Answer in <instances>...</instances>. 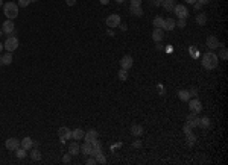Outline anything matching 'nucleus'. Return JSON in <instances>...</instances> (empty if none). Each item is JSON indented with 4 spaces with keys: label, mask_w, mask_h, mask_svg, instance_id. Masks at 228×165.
<instances>
[{
    "label": "nucleus",
    "mask_w": 228,
    "mask_h": 165,
    "mask_svg": "<svg viewBox=\"0 0 228 165\" xmlns=\"http://www.w3.org/2000/svg\"><path fill=\"white\" fill-rule=\"evenodd\" d=\"M186 2H187V3H195L196 0H186Z\"/></svg>",
    "instance_id": "obj_49"
},
{
    "label": "nucleus",
    "mask_w": 228,
    "mask_h": 165,
    "mask_svg": "<svg viewBox=\"0 0 228 165\" xmlns=\"http://www.w3.org/2000/svg\"><path fill=\"white\" fill-rule=\"evenodd\" d=\"M187 124H189L190 127H196V126L199 124V118L196 117L195 112H192V114L187 115Z\"/></svg>",
    "instance_id": "obj_11"
},
{
    "label": "nucleus",
    "mask_w": 228,
    "mask_h": 165,
    "mask_svg": "<svg viewBox=\"0 0 228 165\" xmlns=\"http://www.w3.org/2000/svg\"><path fill=\"white\" fill-rule=\"evenodd\" d=\"M119 79L122 80V82H125L126 79H128V70H123V68H120V71H119Z\"/></svg>",
    "instance_id": "obj_32"
},
{
    "label": "nucleus",
    "mask_w": 228,
    "mask_h": 165,
    "mask_svg": "<svg viewBox=\"0 0 228 165\" xmlns=\"http://www.w3.org/2000/svg\"><path fill=\"white\" fill-rule=\"evenodd\" d=\"M2 35H3V32H2V31H0V37H2Z\"/></svg>",
    "instance_id": "obj_53"
},
{
    "label": "nucleus",
    "mask_w": 228,
    "mask_h": 165,
    "mask_svg": "<svg viewBox=\"0 0 228 165\" xmlns=\"http://www.w3.org/2000/svg\"><path fill=\"white\" fill-rule=\"evenodd\" d=\"M31 157H32V160H40V159H41V153H40V150L34 148V150L31 151Z\"/></svg>",
    "instance_id": "obj_31"
},
{
    "label": "nucleus",
    "mask_w": 228,
    "mask_h": 165,
    "mask_svg": "<svg viewBox=\"0 0 228 165\" xmlns=\"http://www.w3.org/2000/svg\"><path fill=\"white\" fill-rule=\"evenodd\" d=\"M108 35H109V37H114V34H112V31H111L109 28H108Z\"/></svg>",
    "instance_id": "obj_48"
},
{
    "label": "nucleus",
    "mask_w": 228,
    "mask_h": 165,
    "mask_svg": "<svg viewBox=\"0 0 228 165\" xmlns=\"http://www.w3.org/2000/svg\"><path fill=\"white\" fill-rule=\"evenodd\" d=\"M164 38V34H163V29H160V28H155L154 29V32H152V40L155 41V43H161V40Z\"/></svg>",
    "instance_id": "obj_10"
},
{
    "label": "nucleus",
    "mask_w": 228,
    "mask_h": 165,
    "mask_svg": "<svg viewBox=\"0 0 228 165\" xmlns=\"http://www.w3.org/2000/svg\"><path fill=\"white\" fill-rule=\"evenodd\" d=\"M85 163H87V165H94V163H97V162H96V159H87Z\"/></svg>",
    "instance_id": "obj_42"
},
{
    "label": "nucleus",
    "mask_w": 228,
    "mask_h": 165,
    "mask_svg": "<svg viewBox=\"0 0 228 165\" xmlns=\"http://www.w3.org/2000/svg\"><path fill=\"white\" fill-rule=\"evenodd\" d=\"M131 133H132L134 136H142V135H143V126H140V124H132V126H131Z\"/></svg>",
    "instance_id": "obj_17"
},
{
    "label": "nucleus",
    "mask_w": 228,
    "mask_h": 165,
    "mask_svg": "<svg viewBox=\"0 0 228 165\" xmlns=\"http://www.w3.org/2000/svg\"><path fill=\"white\" fill-rule=\"evenodd\" d=\"M199 127H202V129H207L208 126H210V118H207V117H202V118H199V124H198Z\"/></svg>",
    "instance_id": "obj_30"
},
{
    "label": "nucleus",
    "mask_w": 228,
    "mask_h": 165,
    "mask_svg": "<svg viewBox=\"0 0 228 165\" xmlns=\"http://www.w3.org/2000/svg\"><path fill=\"white\" fill-rule=\"evenodd\" d=\"M178 97H179V100H183V102H189V100H190L189 91H186V89H181V91H178Z\"/></svg>",
    "instance_id": "obj_25"
},
{
    "label": "nucleus",
    "mask_w": 228,
    "mask_h": 165,
    "mask_svg": "<svg viewBox=\"0 0 228 165\" xmlns=\"http://www.w3.org/2000/svg\"><path fill=\"white\" fill-rule=\"evenodd\" d=\"M31 2H37V0H31Z\"/></svg>",
    "instance_id": "obj_54"
},
{
    "label": "nucleus",
    "mask_w": 228,
    "mask_h": 165,
    "mask_svg": "<svg viewBox=\"0 0 228 165\" xmlns=\"http://www.w3.org/2000/svg\"><path fill=\"white\" fill-rule=\"evenodd\" d=\"M176 28V23H175V20H172V18H167V20H164V23H163V28L161 29H164V31H173Z\"/></svg>",
    "instance_id": "obj_15"
},
{
    "label": "nucleus",
    "mask_w": 228,
    "mask_h": 165,
    "mask_svg": "<svg viewBox=\"0 0 228 165\" xmlns=\"http://www.w3.org/2000/svg\"><path fill=\"white\" fill-rule=\"evenodd\" d=\"M158 2H163V0H158Z\"/></svg>",
    "instance_id": "obj_55"
},
{
    "label": "nucleus",
    "mask_w": 228,
    "mask_h": 165,
    "mask_svg": "<svg viewBox=\"0 0 228 165\" xmlns=\"http://www.w3.org/2000/svg\"><path fill=\"white\" fill-rule=\"evenodd\" d=\"M3 14L8 17V20H14L18 15V5L14 2H8L3 5Z\"/></svg>",
    "instance_id": "obj_2"
},
{
    "label": "nucleus",
    "mask_w": 228,
    "mask_h": 165,
    "mask_svg": "<svg viewBox=\"0 0 228 165\" xmlns=\"http://www.w3.org/2000/svg\"><path fill=\"white\" fill-rule=\"evenodd\" d=\"M116 2H117V3H123V2H125V0H116Z\"/></svg>",
    "instance_id": "obj_50"
},
{
    "label": "nucleus",
    "mask_w": 228,
    "mask_h": 165,
    "mask_svg": "<svg viewBox=\"0 0 228 165\" xmlns=\"http://www.w3.org/2000/svg\"><path fill=\"white\" fill-rule=\"evenodd\" d=\"M207 47H208V49H217V47H219V40H217L216 37H213V35L208 37V38H207Z\"/></svg>",
    "instance_id": "obj_16"
},
{
    "label": "nucleus",
    "mask_w": 228,
    "mask_h": 165,
    "mask_svg": "<svg viewBox=\"0 0 228 165\" xmlns=\"http://www.w3.org/2000/svg\"><path fill=\"white\" fill-rule=\"evenodd\" d=\"M70 159H72V154H70V153H65V154L62 156V162H64V163H70Z\"/></svg>",
    "instance_id": "obj_37"
},
{
    "label": "nucleus",
    "mask_w": 228,
    "mask_h": 165,
    "mask_svg": "<svg viewBox=\"0 0 228 165\" xmlns=\"http://www.w3.org/2000/svg\"><path fill=\"white\" fill-rule=\"evenodd\" d=\"M196 23H198L199 26H204V24L207 23V15H205L204 12L198 14V15H196Z\"/></svg>",
    "instance_id": "obj_24"
},
{
    "label": "nucleus",
    "mask_w": 228,
    "mask_h": 165,
    "mask_svg": "<svg viewBox=\"0 0 228 165\" xmlns=\"http://www.w3.org/2000/svg\"><path fill=\"white\" fill-rule=\"evenodd\" d=\"M196 2H198V3H201V5H207V3L210 2V0H196Z\"/></svg>",
    "instance_id": "obj_46"
},
{
    "label": "nucleus",
    "mask_w": 228,
    "mask_h": 165,
    "mask_svg": "<svg viewBox=\"0 0 228 165\" xmlns=\"http://www.w3.org/2000/svg\"><path fill=\"white\" fill-rule=\"evenodd\" d=\"M65 2H67V5H69V6H73V5L76 3V0H65Z\"/></svg>",
    "instance_id": "obj_44"
},
{
    "label": "nucleus",
    "mask_w": 228,
    "mask_h": 165,
    "mask_svg": "<svg viewBox=\"0 0 228 165\" xmlns=\"http://www.w3.org/2000/svg\"><path fill=\"white\" fill-rule=\"evenodd\" d=\"M79 151H81V145H79L78 142H72V144L69 145V153H70L72 156H76Z\"/></svg>",
    "instance_id": "obj_19"
},
{
    "label": "nucleus",
    "mask_w": 228,
    "mask_h": 165,
    "mask_svg": "<svg viewBox=\"0 0 228 165\" xmlns=\"http://www.w3.org/2000/svg\"><path fill=\"white\" fill-rule=\"evenodd\" d=\"M5 147H6L9 151H15V150L20 147V141H18L17 138H9V139H6Z\"/></svg>",
    "instance_id": "obj_7"
},
{
    "label": "nucleus",
    "mask_w": 228,
    "mask_h": 165,
    "mask_svg": "<svg viewBox=\"0 0 228 165\" xmlns=\"http://www.w3.org/2000/svg\"><path fill=\"white\" fill-rule=\"evenodd\" d=\"M219 64V58L214 55V53H205L202 56V67L207 68V70H214Z\"/></svg>",
    "instance_id": "obj_1"
},
{
    "label": "nucleus",
    "mask_w": 228,
    "mask_h": 165,
    "mask_svg": "<svg viewBox=\"0 0 228 165\" xmlns=\"http://www.w3.org/2000/svg\"><path fill=\"white\" fill-rule=\"evenodd\" d=\"M81 151H82L84 154H90V153H91V142H87V141H85V144L81 145Z\"/></svg>",
    "instance_id": "obj_27"
},
{
    "label": "nucleus",
    "mask_w": 228,
    "mask_h": 165,
    "mask_svg": "<svg viewBox=\"0 0 228 165\" xmlns=\"http://www.w3.org/2000/svg\"><path fill=\"white\" fill-rule=\"evenodd\" d=\"M193 5H195V9H198V11H199V9H201V8L204 6V5H201V3H198V2H195Z\"/></svg>",
    "instance_id": "obj_43"
},
{
    "label": "nucleus",
    "mask_w": 228,
    "mask_h": 165,
    "mask_svg": "<svg viewBox=\"0 0 228 165\" xmlns=\"http://www.w3.org/2000/svg\"><path fill=\"white\" fill-rule=\"evenodd\" d=\"M26 154H28V150H25L23 147H18V148L15 150V156H17L18 159H25Z\"/></svg>",
    "instance_id": "obj_28"
},
{
    "label": "nucleus",
    "mask_w": 228,
    "mask_h": 165,
    "mask_svg": "<svg viewBox=\"0 0 228 165\" xmlns=\"http://www.w3.org/2000/svg\"><path fill=\"white\" fill-rule=\"evenodd\" d=\"M175 23H176V26H178L179 29H184V28H186V20H184V18H179V20L175 21Z\"/></svg>",
    "instance_id": "obj_34"
},
{
    "label": "nucleus",
    "mask_w": 228,
    "mask_h": 165,
    "mask_svg": "<svg viewBox=\"0 0 228 165\" xmlns=\"http://www.w3.org/2000/svg\"><path fill=\"white\" fill-rule=\"evenodd\" d=\"M94 159H96V162H99V163H106V159H105V156H103L102 153L96 154V156H94Z\"/></svg>",
    "instance_id": "obj_33"
},
{
    "label": "nucleus",
    "mask_w": 228,
    "mask_h": 165,
    "mask_svg": "<svg viewBox=\"0 0 228 165\" xmlns=\"http://www.w3.org/2000/svg\"><path fill=\"white\" fill-rule=\"evenodd\" d=\"M142 0H131V6H140Z\"/></svg>",
    "instance_id": "obj_39"
},
{
    "label": "nucleus",
    "mask_w": 228,
    "mask_h": 165,
    "mask_svg": "<svg viewBox=\"0 0 228 165\" xmlns=\"http://www.w3.org/2000/svg\"><path fill=\"white\" fill-rule=\"evenodd\" d=\"M58 135H59V138H65V139H70V138H72V130H70L69 127L62 126V127H59V130H58Z\"/></svg>",
    "instance_id": "obj_12"
},
{
    "label": "nucleus",
    "mask_w": 228,
    "mask_h": 165,
    "mask_svg": "<svg viewBox=\"0 0 228 165\" xmlns=\"http://www.w3.org/2000/svg\"><path fill=\"white\" fill-rule=\"evenodd\" d=\"M189 132H192V127L186 123V124H184V133H189Z\"/></svg>",
    "instance_id": "obj_41"
},
{
    "label": "nucleus",
    "mask_w": 228,
    "mask_h": 165,
    "mask_svg": "<svg viewBox=\"0 0 228 165\" xmlns=\"http://www.w3.org/2000/svg\"><path fill=\"white\" fill-rule=\"evenodd\" d=\"M84 138H85L87 142H94V141L97 139V132H96L94 129H91V130H88V132L84 135Z\"/></svg>",
    "instance_id": "obj_14"
},
{
    "label": "nucleus",
    "mask_w": 228,
    "mask_h": 165,
    "mask_svg": "<svg viewBox=\"0 0 228 165\" xmlns=\"http://www.w3.org/2000/svg\"><path fill=\"white\" fill-rule=\"evenodd\" d=\"M2 5H3V2H2V0H0V6H2Z\"/></svg>",
    "instance_id": "obj_52"
},
{
    "label": "nucleus",
    "mask_w": 228,
    "mask_h": 165,
    "mask_svg": "<svg viewBox=\"0 0 228 165\" xmlns=\"http://www.w3.org/2000/svg\"><path fill=\"white\" fill-rule=\"evenodd\" d=\"M155 49H157V50H158V52H161V50H163V49H164V47H163V46H161V44H160V43H157V46H155Z\"/></svg>",
    "instance_id": "obj_45"
},
{
    "label": "nucleus",
    "mask_w": 228,
    "mask_h": 165,
    "mask_svg": "<svg viewBox=\"0 0 228 165\" xmlns=\"http://www.w3.org/2000/svg\"><path fill=\"white\" fill-rule=\"evenodd\" d=\"M172 12H175L178 18H184L186 20L189 17V11H187V8L184 5H175V8H173Z\"/></svg>",
    "instance_id": "obj_5"
},
{
    "label": "nucleus",
    "mask_w": 228,
    "mask_h": 165,
    "mask_svg": "<svg viewBox=\"0 0 228 165\" xmlns=\"http://www.w3.org/2000/svg\"><path fill=\"white\" fill-rule=\"evenodd\" d=\"M132 147H134V148H140V147H142V141H134V142H132Z\"/></svg>",
    "instance_id": "obj_40"
},
{
    "label": "nucleus",
    "mask_w": 228,
    "mask_h": 165,
    "mask_svg": "<svg viewBox=\"0 0 228 165\" xmlns=\"http://www.w3.org/2000/svg\"><path fill=\"white\" fill-rule=\"evenodd\" d=\"M132 65H134V59H132L129 55H126V56H123V58L120 59V67H122L123 70H129Z\"/></svg>",
    "instance_id": "obj_8"
},
{
    "label": "nucleus",
    "mask_w": 228,
    "mask_h": 165,
    "mask_svg": "<svg viewBox=\"0 0 228 165\" xmlns=\"http://www.w3.org/2000/svg\"><path fill=\"white\" fill-rule=\"evenodd\" d=\"M189 108L192 109V112L199 114V112L202 111V103H201V100H198V99H192V100H189Z\"/></svg>",
    "instance_id": "obj_6"
},
{
    "label": "nucleus",
    "mask_w": 228,
    "mask_h": 165,
    "mask_svg": "<svg viewBox=\"0 0 228 165\" xmlns=\"http://www.w3.org/2000/svg\"><path fill=\"white\" fill-rule=\"evenodd\" d=\"M129 9H131V14H132V15H136V17H142V15H143V9H142V6H131Z\"/></svg>",
    "instance_id": "obj_23"
},
{
    "label": "nucleus",
    "mask_w": 228,
    "mask_h": 165,
    "mask_svg": "<svg viewBox=\"0 0 228 165\" xmlns=\"http://www.w3.org/2000/svg\"><path fill=\"white\" fill-rule=\"evenodd\" d=\"M84 135H85V132L82 130V129H75V130H72V138L73 139H82L84 138Z\"/></svg>",
    "instance_id": "obj_20"
},
{
    "label": "nucleus",
    "mask_w": 228,
    "mask_h": 165,
    "mask_svg": "<svg viewBox=\"0 0 228 165\" xmlns=\"http://www.w3.org/2000/svg\"><path fill=\"white\" fill-rule=\"evenodd\" d=\"M2 49H3V44H2V43H0V52H2Z\"/></svg>",
    "instance_id": "obj_51"
},
{
    "label": "nucleus",
    "mask_w": 228,
    "mask_h": 165,
    "mask_svg": "<svg viewBox=\"0 0 228 165\" xmlns=\"http://www.w3.org/2000/svg\"><path fill=\"white\" fill-rule=\"evenodd\" d=\"M20 145L25 148V150H29V148H32V145H34V141L29 138V136H25L23 139H22V142H20Z\"/></svg>",
    "instance_id": "obj_18"
},
{
    "label": "nucleus",
    "mask_w": 228,
    "mask_h": 165,
    "mask_svg": "<svg viewBox=\"0 0 228 165\" xmlns=\"http://www.w3.org/2000/svg\"><path fill=\"white\" fill-rule=\"evenodd\" d=\"M99 153H102V144L96 139L94 142H91V156H96V154H99Z\"/></svg>",
    "instance_id": "obj_13"
},
{
    "label": "nucleus",
    "mask_w": 228,
    "mask_h": 165,
    "mask_svg": "<svg viewBox=\"0 0 228 165\" xmlns=\"http://www.w3.org/2000/svg\"><path fill=\"white\" fill-rule=\"evenodd\" d=\"M2 32L3 34H12L14 32V23H12V20H6L2 24Z\"/></svg>",
    "instance_id": "obj_9"
},
{
    "label": "nucleus",
    "mask_w": 228,
    "mask_h": 165,
    "mask_svg": "<svg viewBox=\"0 0 228 165\" xmlns=\"http://www.w3.org/2000/svg\"><path fill=\"white\" fill-rule=\"evenodd\" d=\"M220 59H222V61H226V59H228V52H226V49H222V50H220Z\"/></svg>",
    "instance_id": "obj_35"
},
{
    "label": "nucleus",
    "mask_w": 228,
    "mask_h": 165,
    "mask_svg": "<svg viewBox=\"0 0 228 165\" xmlns=\"http://www.w3.org/2000/svg\"><path fill=\"white\" fill-rule=\"evenodd\" d=\"M3 49H6L8 52H11V53H12L15 49H18V40H17L15 37H9V38L5 41Z\"/></svg>",
    "instance_id": "obj_3"
},
{
    "label": "nucleus",
    "mask_w": 228,
    "mask_h": 165,
    "mask_svg": "<svg viewBox=\"0 0 228 165\" xmlns=\"http://www.w3.org/2000/svg\"><path fill=\"white\" fill-rule=\"evenodd\" d=\"M9 64H12V53L11 52H8L6 55L2 56V65H9Z\"/></svg>",
    "instance_id": "obj_22"
},
{
    "label": "nucleus",
    "mask_w": 228,
    "mask_h": 165,
    "mask_svg": "<svg viewBox=\"0 0 228 165\" xmlns=\"http://www.w3.org/2000/svg\"><path fill=\"white\" fill-rule=\"evenodd\" d=\"M163 23H164V18L160 17V15H157V17L154 18V23H152V24H154V28H160V29H161V28H163Z\"/></svg>",
    "instance_id": "obj_29"
},
{
    "label": "nucleus",
    "mask_w": 228,
    "mask_h": 165,
    "mask_svg": "<svg viewBox=\"0 0 228 165\" xmlns=\"http://www.w3.org/2000/svg\"><path fill=\"white\" fill-rule=\"evenodd\" d=\"M29 3H31V0H18V3H17V5H18V6H22V8H26Z\"/></svg>",
    "instance_id": "obj_36"
},
{
    "label": "nucleus",
    "mask_w": 228,
    "mask_h": 165,
    "mask_svg": "<svg viewBox=\"0 0 228 165\" xmlns=\"http://www.w3.org/2000/svg\"><path fill=\"white\" fill-rule=\"evenodd\" d=\"M189 95H190V97H196V95H198V89H196V88H190V89H189Z\"/></svg>",
    "instance_id": "obj_38"
},
{
    "label": "nucleus",
    "mask_w": 228,
    "mask_h": 165,
    "mask_svg": "<svg viewBox=\"0 0 228 165\" xmlns=\"http://www.w3.org/2000/svg\"><path fill=\"white\" fill-rule=\"evenodd\" d=\"M100 3H102V5H108L109 0H100Z\"/></svg>",
    "instance_id": "obj_47"
},
{
    "label": "nucleus",
    "mask_w": 228,
    "mask_h": 165,
    "mask_svg": "<svg viewBox=\"0 0 228 165\" xmlns=\"http://www.w3.org/2000/svg\"><path fill=\"white\" fill-rule=\"evenodd\" d=\"M186 136H187V145H195V142H196V136H195V133L193 132H189V133H186Z\"/></svg>",
    "instance_id": "obj_26"
},
{
    "label": "nucleus",
    "mask_w": 228,
    "mask_h": 165,
    "mask_svg": "<svg viewBox=\"0 0 228 165\" xmlns=\"http://www.w3.org/2000/svg\"><path fill=\"white\" fill-rule=\"evenodd\" d=\"M119 24H120V15H119V14H111V15L106 17V26H108L109 29L117 28Z\"/></svg>",
    "instance_id": "obj_4"
},
{
    "label": "nucleus",
    "mask_w": 228,
    "mask_h": 165,
    "mask_svg": "<svg viewBox=\"0 0 228 165\" xmlns=\"http://www.w3.org/2000/svg\"><path fill=\"white\" fill-rule=\"evenodd\" d=\"M163 8H164L166 11L172 12L173 8H175V2H173V0H163Z\"/></svg>",
    "instance_id": "obj_21"
}]
</instances>
